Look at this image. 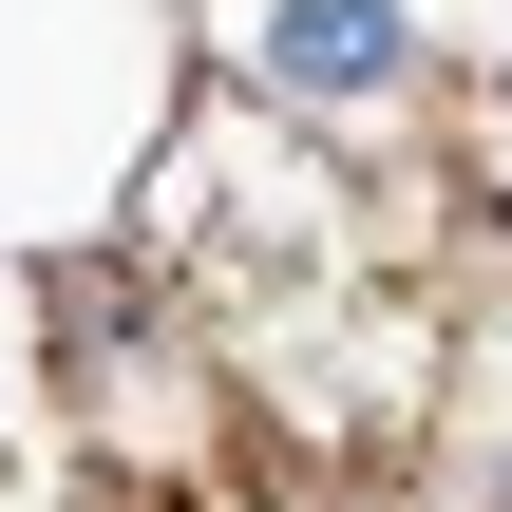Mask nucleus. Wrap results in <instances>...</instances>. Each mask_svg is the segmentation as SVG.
I'll list each match as a JSON object with an SVG mask.
<instances>
[{"label":"nucleus","mask_w":512,"mask_h":512,"mask_svg":"<svg viewBox=\"0 0 512 512\" xmlns=\"http://www.w3.org/2000/svg\"><path fill=\"white\" fill-rule=\"evenodd\" d=\"M266 95H285V114L399 95V0H285V19H266Z\"/></svg>","instance_id":"nucleus-1"},{"label":"nucleus","mask_w":512,"mask_h":512,"mask_svg":"<svg viewBox=\"0 0 512 512\" xmlns=\"http://www.w3.org/2000/svg\"><path fill=\"white\" fill-rule=\"evenodd\" d=\"M494 512H512V475H494Z\"/></svg>","instance_id":"nucleus-2"}]
</instances>
